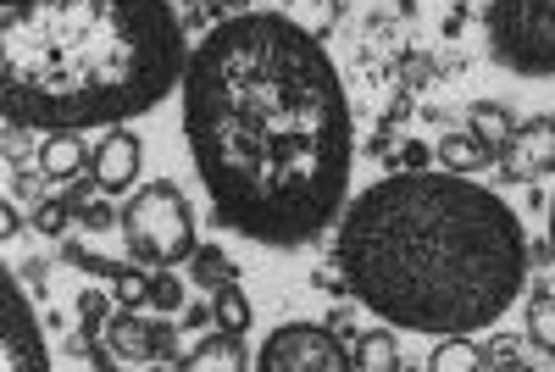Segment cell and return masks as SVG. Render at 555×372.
Listing matches in <instances>:
<instances>
[{
  "label": "cell",
  "instance_id": "6da1fadb",
  "mask_svg": "<svg viewBox=\"0 0 555 372\" xmlns=\"http://www.w3.org/2000/svg\"><path fill=\"white\" fill-rule=\"evenodd\" d=\"M183 139L222 228L300 251L350 190L356 123L345 78L295 17H222L183 67Z\"/></svg>",
  "mask_w": 555,
  "mask_h": 372
},
{
  "label": "cell",
  "instance_id": "7a4b0ae2",
  "mask_svg": "<svg viewBox=\"0 0 555 372\" xmlns=\"http://www.w3.org/2000/svg\"><path fill=\"white\" fill-rule=\"evenodd\" d=\"M350 295L389 329L467 339L517 306L528 284L522 217L461 172H389L339 228Z\"/></svg>",
  "mask_w": 555,
  "mask_h": 372
},
{
  "label": "cell",
  "instance_id": "3957f363",
  "mask_svg": "<svg viewBox=\"0 0 555 372\" xmlns=\"http://www.w3.org/2000/svg\"><path fill=\"white\" fill-rule=\"evenodd\" d=\"M167 0H0V106L28 133L122 128L183 84Z\"/></svg>",
  "mask_w": 555,
  "mask_h": 372
},
{
  "label": "cell",
  "instance_id": "277c9868",
  "mask_svg": "<svg viewBox=\"0 0 555 372\" xmlns=\"http://www.w3.org/2000/svg\"><path fill=\"white\" fill-rule=\"evenodd\" d=\"M122 234H128V251L139 261H151V267H178V261H190L201 251L195 245V211L178 195V183H167V178L128 195Z\"/></svg>",
  "mask_w": 555,
  "mask_h": 372
},
{
  "label": "cell",
  "instance_id": "5b68a950",
  "mask_svg": "<svg viewBox=\"0 0 555 372\" xmlns=\"http://www.w3.org/2000/svg\"><path fill=\"white\" fill-rule=\"evenodd\" d=\"M489 56L517 78H555V0H489Z\"/></svg>",
  "mask_w": 555,
  "mask_h": 372
},
{
  "label": "cell",
  "instance_id": "8992f818",
  "mask_svg": "<svg viewBox=\"0 0 555 372\" xmlns=\"http://www.w3.org/2000/svg\"><path fill=\"white\" fill-rule=\"evenodd\" d=\"M256 372H356V350L322 322H278L256 350Z\"/></svg>",
  "mask_w": 555,
  "mask_h": 372
},
{
  "label": "cell",
  "instance_id": "52a82bcc",
  "mask_svg": "<svg viewBox=\"0 0 555 372\" xmlns=\"http://www.w3.org/2000/svg\"><path fill=\"white\" fill-rule=\"evenodd\" d=\"M0 311H7V322H0V372H51V350H44L34 306L12 272L0 278Z\"/></svg>",
  "mask_w": 555,
  "mask_h": 372
},
{
  "label": "cell",
  "instance_id": "ba28073f",
  "mask_svg": "<svg viewBox=\"0 0 555 372\" xmlns=\"http://www.w3.org/2000/svg\"><path fill=\"white\" fill-rule=\"evenodd\" d=\"M550 172H555V117L517 123L512 145L500 151V178L505 183H539Z\"/></svg>",
  "mask_w": 555,
  "mask_h": 372
},
{
  "label": "cell",
  "instance_id": "9c48e42d",
  "mask_svg": "<svg viewBox=\"0 0 555 372\" xmlns=\"http://www.w3.org/2000/svg\"><path fill=\"white\" fill-rule=\"evenodd\" d=\"M139 167H145V139H139L133 128H112L95 145V167H89V178H95V190L122 195V190H133Z\"/></svg>",
  "mask_w": 555,
  "mask_h": 372
},
{
  "label": "cell",
  "instance_id": "30bf717a",
  "mask_svg": "<svg viewBox=\"0 0 555 372\" xmlns=\"http://www.w3.org/2000/svg\"><path fill=\"white\" fill-rule=\"evenodd\" d=\"M106 350L117 356V361H156V322H145L139 311H128V306H117L112 317H106Z\"/></svg>",
  "mask_w": 555,
  "mask_h": 372
},
{
  "label": "cell",
  "instance_id": "8fae6325",
  "mask_svg": "<svg viewBox=\"0 0 555 372\" xmlns=\"http://www.w3.org/2000/svg\"><path fill=\"white\" fill-rule=\"evenodd\" d=\"M178 372H250V356L240 345V334H206L190 356L178 361Z\"/></svg>",
  "mask_w": 555,
  "mask_h": 372
},
{
  "label": "cell",
  "instance_id": "7c38bea8",
  "mask_svg": "<svg viewBox=\"0 0 555 372\" xmlns=\"http://www.w3.org/2000/svg\"><path fill=\"white\" fill-rule=\"evenodd\" d=\"M434 156L444 162V172H461V178H473V172H483V167L494 162V151L483 145V139H478L473 128H455V133H444L439 145H434Z\"/></svg>",
  "mask_w": 555,
  "mask_h": 372
},
{
  "label": "cell",
  "instance_id": "4fadbf2b",
  "mask_svg": "<svg viewBox=\"0 0 555 372\" xmlns=\"http://www.w3.org/2000/svg\"><path fill=\"white\" fill-rule=\"evenodd\" d=\"M83 167H95V156L83 151V139H78V133H51V139H44L39 172L51 178V183H67V178H78Z\"/></svg>",
  "mask_w": 555,
  "mask_h": 372
},
{
  "label": "cell",
  "instance_id": "5bb4252c",
  "mask_svg": "<svg viewBox=\"0 0 555 372\" xmlns=\"http://www.w3.org/2000/svg\"><path fill=\"white\" fill-rule=\"evenodd\" d=\"M467 128L483 139V145L500 156L505 145H512V133H517V117L505 112V106H494V101H473V117H467Z\"/></svg>",
  "mask_w": 555,
  "mask_h": 372
},
{
  "label": "cell",
  "instance_id": "9a60e30c",
  "mask_svg": "<svg viewBox=\"0 0 555 372\" xmlns=\"http://www.w3.org/2000/svg\"><path fill=\"white\" fill-rule=\"evenodd\" d=\"M356 372H400V345L389 329H366L356 339Z\"/></svg>",
  "mask_w": 555,
  "mask_h": 372
},
{
  "label": "cell",
  "instance_id": "2e32d148",
  "mask_svg": "<svg viewBox=\"0 0 555 372\" xmlns=\"http://www.w3.org/2000/svg\"><path fill=\"white\" fill-rule=\"evenodd\" d=\"M211 317H217L222 334H240V339H245V329H250V295H245L240 284H222V290L211 295Z\"/></svg>",
  "mask_w": 555,
  "mask_h": 372
},
{
  "label": "cell",
  "instance_id": "e0dca14e",
  "mask_svg": "<svg viewBox=\"0 0 555 372\" xmlns=\"http://www.w3.org/2000/svg\"><path fill=\"white\" fill-rule=\"evenodd\" d=\"M190 278H195V284H201L206 295H217L222 284H234L240 272H234V261H228L217 245H201V251L190 256Z\"/></svg>",
  "mask_w": 555,
  "mask_h": 372
},
{
  "label": "cell",
  "instance_id": "ac0fdd59",
  "mask_svg": "<svg viewBox=\"0 0 555 372\" xmlns=\"http://www.w3.org/2000/svg\"><path fill=\"white\" fill-rule=\"evenodd\" d=\"M428 372H483V350L473 339H444V345H434Z\"/></svg>",
  "mask_w": 555,
  "mask_h": 372
},
{
  "label": "cell",
  "instance_id": "d6986e66",
  "mask_svg": "<svg viewBox=\"0 0 555 372\" xmlns=\"http://www.w3.org/2000/svg\"><path fill=\"white\" fill-rule=\"evenodd\" d=\"M528 339L555 356V295L550 290H533V300H528Z\"/></svg>",
  "mask_w": 555,
  "mask_h": 372
},
{
  "label": "cell",
  "instance_id": "ffe728a7",
  "mask_svg": "<svg viewBox=\"0 0 555 372\" xmlns=\"http://www.w3.org/2000/svg\"><path fill=\"white\" fill-rule=\"evenodd\" d=\"M62 256L78 267V272H95V278H106V284H117V278L128 272V261H112V256H95V251H89V245H62Z\"/></svg>",
  "mask_w": 555,
  "mask_h": 372
},
{
  "label": "cell",
  "instance_id": "44dd1931",
  "mask_svg": "<svg viewBox=\"0 0 555 372\" xmlns=\"http://www.w3.org/2000/svg\"><path fill=\"white\" fill-rule=\"evenodd\" d=\"M483 367H494V372H528V356H522V345L512 334H494L483 345Z\"/></svg>",
  "mask_w": 555,
  "mask_h": 372
},
{
  "label": "cell",
  "instance_id": "7402d4cb",
  "mask_svg": "<svg viewBox=\"0 0 555 372\" xmlns=\"http://www.w3.org/2000/svg\"><path fill=\"white\" fill-rule=\"evenodd\" d=\"M112 295H117V306H128V311H145V306H151V272L128 267L117 284H112Z\"/></svg>",
  "mask_w": 555,
  "mask_h": 372
},
{
  "label": "cell",
  "instance_id": "603a6c76",
  "mask_svg": "<svg viewBox=\"0 0 555 372\" xmlns=\"http://www.w3.org/2000/svg\"><path fill=\"white\" fill-rule=\"evenodd\" d=\"M151 306H156L162 317L183 311V278H172L167 267H162V272H151Z\"/></svg>",
  "mask_w": 555,
  "mask_h": 372
},
{
  "label": "cell",
  "instance_id": "cb8c5ba5",
  "mask_svg": "<svg viewBox=\"0 0 555 372\" xmlns=\"http://www.w3.org/2000/svg\"><path fill=\"white\" fill-rule=\"evenodd\" d=\"M78 329H83V339H95V334H106V317H112V300L106 295H95V290H83L78 295Z\"/></svg>",
  "mask_w": 555,
  "mask_h": 372
},
{
  "label": "cell",
  "instance_id": "d4e9b609",
  "mask_svg": "<svg viewBox=\"0 0 555 372\" xmlns=\"http://www.w3.org/2000/svg\"><path fill=\"white\" fill-rule=\"evenodd\" d=\"M73 222V201H39L34 206V234H67Z\"/></svg>",
  "mask_w": 555,
  "mask_h": 372
},
{
  "label": "cell",
  "instance_id": "484cf974",
  "mask_svg": "<svg viewBox=\"0 0 555 372\" xmlns=\"http://www.w3.org/2000/svg\"><path fill=\"white\" fill-rule=\"evenodd\" d=\"M405 172H428V145H405Z\"/></svg>",
  "mask_w": 555,
  "mask_h": 372
},
{
  "label": "cell",
  "instance_id": "4316f807",
  "mask_svg": "<svg viewBox=\"0 0 555 372\" xmlns=\"http://www.w3.org/2000/svg\"><path fill=\"white\" fill-rule=\"evenodd\" d=\"M78 217H83V222H95V228H112V222H122V217H112L106 206H83Z\"/></svg>",
  "mask_w": 555,
  "mask_h": 372
},
{
  "label": "cell",
  "instance_id": "83f0119b",
  "mask_svg": "<svg viewBox=\"0 0 555 372\" xmlns=\"http://www.w3.org/2000/svg\"><path fill=\"white\" fill-rule=\"evenodd\" d=\"M0 228H7V240H17V234H23V211L7 206V211H0Z\"/></svg>",
  "mask_w": 555,
  "mask_h": 372
},
{
  "label": "cell",
  "instance_id": "f1b7e54d",
  "mask_svg": "<svg viewBox=\"0 0 555 372\" xmlns=\"http://www.w3.org/2000/svg\"><path fill=\"white\" fill-rule=\"evenodd\" d=\"M550 261H555V201H550Z\"/></svg>",
  "mask_w": 555,
  "mask_h": 372
},
{
  "label": "cell",
  "instance_id": "f546056e",
  "mask_svg": "<svg viewBox=\"0 0 555 372\" xmlns=\"http://www.w3.org/2000/svg\"><path fill=\"white\" fill-rule=\"evenodd\" d=\"M183 7H195V0H183Z\"/></svg>",
  "mask_w": 555,
  "mask_h": 372
}]
</instances>
